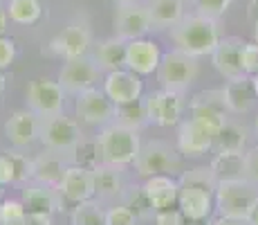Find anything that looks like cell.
<instances>
[{
  "label": "cell",
  "instance_id": "17",
  "mask_svg": "<svg viewBox=\"0 0 258 225\" xmlns=\"http://www.w3.org/2000/svg\"><path fill=\"white\" fill-rule=\"evenodd\" d=\"M103 93L117 104H131L137 102L144 93V81L133 70H112L106 74L103 81Z\"/></svg>",
  "mask_w": 258,
  "mask_h": 225
},
{
  "label": "cell",
  "instance_id": "18",
  "mask_svg": "<svg viewBox=\"0 0 258 225\" xmlns=\"http://www.w3.org/2000/svg\"><path fill=\"white\" fill-rule=\"evenodd\" d=\"M160 61H162V52L155 41H146V38L126 41V68L137 72L140 77L157 72Z\"/></svg>",
  "mask_w": 258,
  "mask_h": 225
},
{
  "label": "cell",
  "instance_id": "53",
  "mask_svg": "<svg viewBox=\"0 0 258 225\" xmlns=\"http://www.w3.org/2000/svg\"><path fill=\"white\" fill-rule=\"evenodd\" d=\"M110 3H115V5H121V3H135V0H110Z\"/></svg>",
  "mask_w": 258,
  "mask_h": 225
},
{
  "label": "cell",
  "instance_id": "7",
  "mask_svg": "<svg viewBox=\"0 0 258 225\" xmlns=\"http://www.w3.org/2000/svg\"><path fill=\"white\" fill-rule=\"evenodd\" d=\"M188 108H191V117L200 122L205 128H209L213 135L220 133V128L229 122L227 119L229 111L225 106L222 90H202V93L193 95Z\"/></svg>",
  "mask_w": 258,
  "mask_h": 225
},
{
  "label": "cell",
  "instance_id": "47",
  "mask_svg": "<svg viewBox=\"0 0 258 225\" xmlns=\"http://www.w3.org/2000/svg\"><path fill=\"white\" fill-rule=\"evenodd\" d=\"M213 225H249L247 221H240V218H227V216H220Z\"/></svg>",
  "mask_w": 258,
  "mask_h": 225
},
{
  "label": "cell",
  "instance_id": "26",
  "mask_svg": "<svg viewBox=\"0 0 258 225\" xmlns=\"http://www.w3.org/2000/svg\"><path fill=\"white\" fill-rule=\"evenodd\" d=\"M247 138H249V131H247L242 124L227 122L225 126L220 128V133L216 135V140H213V151H216V156L242 153L247 147Z\"/></svg>",
  "mask_w": 258,
  "mask_h": 225
},
{
  "label": "cell",
  "instance_id": "34",
  "mask_svg": "<svg viewBox=\"0 0 258 225\" xmlns=\"http://www.w3.org/2000/svg\"><path fill=\"white\" fill-rule=\"evenodd\" d=\"M121 196H123V201H126L123 205H128V207L137 214V218H148L153 214V207H151V203H148L142 187H131V192H121Z\"/></svg>",
  "mask_w": 258,
  "mask_h": 225
},
{
  "label": "cell",
  "instance_id": "39",
  "mask_svg": "<svg viewBox=\"0 0 258 225\" xmlns=\"http://www.w3.org/2000/svg\"><path fill=\"white\" fill-rule=\"evenodd\" d=\"M196 5L198 14H205V16H211V18H218L229 9L231 0H193Z\"/></svg>",
  "mask_w": 258,
  "mask_h": 225
},
{
  "label": "cell",
  "instance_id": "33",
  "mask_svg": "<svg viewBox=\"0 0 258 225\" xmlns=\"http://www.w3.org/2000/svg\"><path fill=\"white\" fill-rule=\"evenodd\" d=\"M70 162L79 164V167H88V169H94L97 164H101V149H99V142L97 140H92V142L81 140L79 147L74 149V153L70 156Z\"/></svg>",
  "mask_w": 258,
  "mask_h": 225
},
{
  "label": "cell",
  "instance_id": "45",
  "mask_svg": "<svg viewBox=\"0 0 258 225\" xmlns=\"http://www.w3.org/2000/svg\"><path fill=\"white\" fill-rule=\"evenodd\" d=\"M25 225H54L52 223V214L49 212H34L29 209L25 216Z\"/></svg>",
  "mask_w": 258,
  "mask_h": 225
},
{
  "label": "cell",
  "instance_id": "1",
  "mask_svg": "<svg viewBox=\"0 0 258 225\" xmlns=\"http://www.w3.org/2000/svg\"><path fill=\"white\" fill-rule=\"evenodd\" d=\"M168 32H171V41L175 43V48L191 54V57L213 54L216 45L220 43L216 18L205 16V14L182 16V21L177 25H173Z\"/></svg>",
  "mask_w": 258,
  "mask_h": 225
},
{
  "label": "cell",
  "instance_id": "54",
  "mask_svg": "<svg viewBox=\"0 0 258 225\" xmlns=\"http://www.w3.org/2000/svg\"><path fill=\"white\" fill-rule=\"evenodd\" d=\"M254 131H256V138H258V117H256V126H254Z\"/></svg>",
  "mask_w": 258,
  "mask_h": 225
},
{
  "label": "cell",
  "instance_id": "21",
  "mask_svg": "<svg viewBox=\"0 0 258 225\" xmlns=\"http://www.w3.org/2000/svg\"><path fill=\"white\" fill-rule=\"evenodd\" d=\"M41 117L34 111H16L5 122V135L14 147H27L38 138Z\"/></svg>",
  "mask_w": 258,
  "mask_h": 225
},
{
  "label": "cell",
  "instance_id": "14",
  "mask_svg": "<svg viewBox=\"0 0 258 225\" xmlns=\"http://www.w3.org/2000/svg\"><path fill=\"white\" fill-rule=\"evenodd\" d=\"M242 48L245 41L238 36L222 38L216 45L211 59H213V68L227 79V81H240V79L249 77V74L242 70Z\"/></svg>",
  "mask_w": 258,
  "mask_h": 225
},
{
  "label": "cell",
  "instance_id": "24",
  "mask_svg": "<svg viewBox=\"0 0 258 225\" xmlns=\"http://www.w3.org/2000/svg\"><path fill=\"white\" fill-rule=\"evenodd\" d=\"M222 97H225V106L229 113L242 115L251 111L256 102V90L251 86V79L245 77L240 81H227V86L222 88Z\"/></svg>",
  "mask_w": 258,
  "mask_h": 225
},
{
  "label": "cell",
  "instance_id": "12",
  "mask_svg": "<svg viewBox=\"0 0 258 225\" xmlns=\"http://www.w3.org/2000/svg\"><path fill=\"white\" fill-rule=\"evenodd\" d=\"M177 207L186 218L193 221H207L216 209V192L202 185L180 183V194H177Z\"/></svg>",
  "mask_w": 258,
  "mask_h": 225
},
{
  "label": "cell",
  "instance_id": "10",
  "mask_svg": "<svg viewBox=\"0 0 258 225\" xmlns=\"http://www.w3.org/2000/svg\"><path fill=\"white\" fill-rule=\"evenodd\" d=\"M115 36L121 41H133V38H142L144 34H148L153 29L151 14L148 7H144L135 0V3H121L115 9Z\"/></svg>",
  "mask_w": 258,
  "mask_h": 225
},
{
  "label": "cell",
  "instance_id": "36",
  "mask_svg": "<svg viewBox=\"0 0 258 225\" xmlns=\"http://www.w3.org/2000/svg\"><path fill=\"white\" fill-rule=\"evenodd\" d=\"M180 183H193V185H202V187H209L216 192L218 189V178L213 173L211 167H196V169H188V171L182 173Z\"/></svg>",
  "mask_w": 258,
  "mask_h": 225
},
{
  "label": "cell",
  "instance_id": "9",
  "mask_svg": "<svg viewBox=\"0 0 258 225\" xmlns=\"http://www.w3.org/2000/svg\"><path fill=\"white\" fill-rule=\"evenodd\" d=\"M101 77V68H99L97 59L90 57H74L66 59L61 72H58V83L63 86L66 93H83V90L92 88Z\"/></svg>",
  "mask_w": 258,
  "mask_h": 225
},
{
  "label": "cell",
  "instance_id": "55",
  "mask_svg": "<svg viewBox=\"0 0 258 225\" xmlns=\"http://www.w3.org/2000/svg\"><path fill=\"white\" fill-rule=\"evenodd\" d=\"M3 192H5V189H3V185H0V198H3Z\"/></svg>",
  "mask_w": 258,
  "mask_h": 225
},
{
  "label": "cell",
  "instance_id": "11",
  "mask_svg": "<svg viewBox=\"0 0 258 225\" xmlns=\"http://www.w3.org/2000/svg\"><path fill=\"white\" fill-rule=\"evenodd\" d=\"M144 104H146L148 124H155V126H173V124H177L182 117V108H184L182 95L166 88L151 93L144 99Z\"/></svg>",
  "mask_w": 258,
  "mask_h": 225
},
{
  "label": "cell",
  "instance_id": "29",
  "mask_svg": "<svg viewBox=\"0 0 258 225\" xmlns=\"http://www.w3.org/2000/svg\"><path fill=\"white\" fill-rule=\"evenodd\" d=\"M216 173L218 183L220 180H236L247 178L245 176V153H225V156H216V160L209 164Z\"/></svg>",
  "mask_w": 258,
  "mask_h": 225
},
{
  "label": "cell",
  "instance_id": "5",
  "mask_svg": "<svg viewBox=\"0 0 258 225\" xmlns=\"http://www.w3.org/2000/svg\"><path fill=\"white\" fill-rule=\"evenodd\" d=\"M135 169L140 176H157V173H182V153L173 149L168 142L162 140H151V142L142 144L140 153L135 158Z\"/></svg>",
  "mask_w": 258,
  "mask_h": 225
},
{
  "label": "cell",
  "instance_id": "48",
  "mask_svg": "<svg viewBox=\"0 0 258 225\" xmlns=\"http://www.w3.org/2000/svg\"><path fill=\"white\" fill-rule=\"evenodd\" d=\"M247 223H249V225H258V198L254 201V205H251L249 216H247Z\"/></svg>",
  "mask_w": 258,
  "mask_h": 225
},
{
  "label": "cell",
  "instance_id": "16",
  "mask_svg": "<svg viewBox=\"0 0 258 225\" xmlns=\"http://www.w3.org/2000/svg\"><path fill=\"white\" fill-rule=\"evenodd\" d=\"M58 192L63 194L68 203H83L90 201L97 194V185H94V169L88 167H79V164H70L63 176L61 185H58Z\"/></svg>",
  "mask_w": 258,
  "mask_h": 225
},
{
  "label": "cell",
  "instance_id": "4",
  "mask_svg": "<svg viewBox=\"0 0 258 225\" xmlns=\"http://www.w3.org/2000/svg\"><path fill=\"white\" fill-rule=\"evenodd\" d=\"M196 77H198V57H191V54L182 52L177 48L162 54L160 68H157V81L162 83V88L184 95L193 86Z\"/></svg>",
  "mask_w": 258,
  "mask_h": 225
},
{
  "label": "cell",
  "instance_id": "13",
  "mask_svg": "<svg viewBox=\"0 0 258 225\" xmlns=\"http://www.w3.org/2000/svg\"><path fill=\"white\" fill-rule=\"evenodd\" d=\"M77 117H81V122L92 124V126H99V124H108L112 117H115L117 104L108 97L106 93L97 88H88L83 93H79L77 97Z\"/></svg>",
  "mask_w": 258,
  "mask_h": 225
},
{
  "label": "cell",
  "instance_id": "2",
  "mask_svg": "<svg viewBox=\"0 0 258 225\" xmlns=\"http://www.w3.org/2000/svg\"><path fill=\"white\" fill-rule=\"evenodd\" d=\"M99 149H101V162L112 164V167H128L135 162L137 153L142 149L140 131L123 124H110L97 135Z\"/></svg>",
  "mask_w": 258,
  "mask_h": 225
},
{
  "label": "cell",
  "instance_id": "43",
  "mask_svg": "<svg viewBox=\"0 0 258 225\" xmlns=\"http://www.w3.org/2000/svg\"><path fill=\"white\" fill-rule=\"evenodd\" d=\"M16 183V171H14V162L12 158L5 153V156H0V185H12Z\"/></svg>",
  "mask_w": 258,
  "mask_h": 225
},
{
  "label": "cell",
  "instance_id": "52",
  "mask_svg": "<svg viewBox=\"0 0 258 225\" xmlns=\"http://www.w3.org/2000/svg\"><path fill=\"white\" fill-rule=\"evenodd\" d=\"M3 90H5V77L0 74V95H3Z\"/></svg>",
  "mask_w": 258,
  "mask_h": 225
},
{
  "label": "cell",
  "instance_id": "25",
  "mask_svg": "<svg viewBox=\"0 0 258 225\" xmlns=\"http://www.w3.org/2000/svg\"><path fill=\"white\" fill-rule=\"evenodd\" d=\"M153 29H171L184 16V0H148Z\"/></svg>",
  "mask_w": 258,
  "mask_h": 225
},
{
  "label": "cell",
  "instance_id": "49",
  "mask_svg": "<svg viewBox=\"0 0 258 225\" xmlns=\"http://www.w3.org/2000/svg\"><path fill=\"white\" fill-rule=\"evenodd\" d=\"M7 18H9V14H7V9L0 5V36L5 34V29H7Z\"/></svg>",
  "mask_w": 258,
  "mask_h": 225
},
{
  "label": "cell",
  "instance_id": "42",
  "mask_svg": "<svg viewBox=\"0 0 258 225\" xmlns=\"http://www.w3.org/2000/svg\"><path fill=\"white\" fill-rule=\"evenodd\" d=\"M16 59V45L12 38L0 36V70H7Z\"/></svg>",
  "mask_w": 258,
  "mask_h": 225
},
{
  "label": "cell",
  "instance_id": "3",
  "mask_svg": "<svg viewBox=\"0 0 258 225\" xmlns=\"http://www.w3.org/2000/svg\"><path fill=\"white\" fill-rule=\"evenodd\" d=\"M256 198H258L256 183H251L249 178L220 180L216 189V209L220 216L247 221L249 209Z\"/></svg>",
  "mask_w": 258,
  "mask_h": 225
},
{
  "label": "cell",
  "instance_id": "46",
  "mask_svg": "<svg viewBox=\"0 0 258 225\" xmlns=\"http://www.w3.org/2000/svg\"><path fill=\"white\" fill-rule=\"evenodd\" d=\"M247 18H249V23L258 25V0H249V5H247Z\"/></svg>",
  "mask_w": 258,
  "mask_h": 225
},
{
  "label": "cell",
  "instance_id": "20",
  "mask_svg": "<svg viewBox=\"0 0 258 225\" xmlns=\"http://www.w3.org/2000/svg\"><path fill=\"white\" fill-rule=\"evenodd\" d=\"M144 194H146L148 203H151L153 212L168 209L177 205V194H180V183L173 176L166 173H157V176H148L146 183L142 185Z\"/></svg>",
  "mask_w": 258,
  "mask_h": 225
},
{
  "label": "cell",
  "instance_id": "50",
  "mask_svg": "<svg viewBox=\"0 0 258 225\" xmlns=\"http://www.w3.org/2000/svg\"><path fill=\"white\" fill-rule=\"evenodd\" d=\"M184 225H213V223H209V218H207V221H193V218H186Z\"/></svg>",
  "mask_w": 258,
  "mask_h": 225
},
{
  "label": "cell",
  "instance_id": "40",
  "mask_svg": "<svg viewBox=\"0 0 258 225\" xmlns=\"http://www.w3.org/2000/svg\"><path fill=\"white\" fill-rule=\"evenodd\" d=\"M242 70L247 74H258V43H245L242 48Z\"/></svg>",
  "mask_w": 258,
  "mask_h": 225
},
{
  "label": "cell",
  "instance_id": "27",
  "mask_svg": "<svg viewBox=\"0 0 258 225\" xmlns=\"http://www.w3.org/2000/svg\"><path fill=\"white\" fill-rule=\"evenodd\" d=\"M94 59H97L101 70H108V72L121 70V66H126V41H121L119 36L106 38V41L99 43Z\"/></svg>",
  "mask_w": 258,
  "mask_h": 225
},
{
  "label": "cell",
  "instance_id": "41",
  "mask_svg": "<svg viewBox=\"0 0 258 225\" xmlns=\"http://www.w3.org/2000/svg\"><path fill=\"white\" fill-rule=\"evenodd\" d=\"M186 223V216L180 212V209H160L155 212V225H184Z\"/></svg>",
  "mask_w": 258,
  "mask_h": 225
},
{
  "label": "cell",
  "instance_id": "23",
  "mask_svg": "<svg viewBox=\"0 0 258 225\" xmlns=\"http://www.w3.org/2000/svg\"><path fill=\"white\" fill-rule=\"evenodd\" d=\"M66 160L68 158H63L61 153H54V151H49V149H45L43 153H38V156L34 158V180L52 185V187H58L68 171Z\"/></svg>",
  "mask_w": 258,
  "mask_h": 225
},
{
  "label": "cell",
  "instance_id": "56",
  "mask_svg": "<svg viewBox=\"0 0 258 225\" xmlns=\"http://www.w3.org/2000/svg\"><path fill=\"white\" fill-rule=\"evenodd\" d=\"M256 43H258V25H256Z\"/></svg>",
  "mask_w": 258,
  "mask_h": 225
},
{
  "label": "cell",
  "instance_id": "38",
  "mask_svg": "<svg viewBox=\"0 0 258 225\" xmlns=\"http://www.w3.org/2000/svg\"><path fill=\"white\" fill-rule=\"evenodd\" d=\"M7 156L12 158V162H14L16 180L25 183V180L34 178V160H29L27 156H23V153H18V151H7Z\"/></svg>",
  "mask_w": 258,
  "mask_h": 225
},
{
  "label": "cell",
  "instance_id": "15",
  "mask_svg": "<svg viewBox=\"0 0 258 225\" xmlns=\"http://www.w3.org/2000/svg\"><path fill=\"white\" fill-rule=\"evenodd\" d=\"M213 140H216V135L209 128H205L200 122L188 117L177 128V151L184 158L205 156L207 151L213 149Z\"/></svg>",
  "mask_w": 258,
  "mask_h": 225
},
{
  "label": "cell",
  "instance_id": "6",
  "mask_svg": "<svg viewBox=\"0 0 258 225\" xmlns=\"http://www.w3.org/2000/svg\"><path fill=\"white\" fill-rule=\"evenodd\" d=\"M38 140L45 144V149L54 153H61L63 158L70 160L74 149L81 142V128L74 119L66 115H54V117H43L38 126Z\"/></svg>",
  "mask_w": 258,
  "mask_h": 225
},
{
  "label": "cell",
  "instance_id": "35",
  "mask_svg": "<svg viewBox=\"0 0 258 225\" xmlns=\"http://www.w3.org/2000/svg\"><path fill=\"white\" fill-rule=\"evenodd\" d=\"M27 207L23 201H3L0 203V225H25Z\"/></svg>",
  "mask_w": 258,
  "mask_h": 225
},
{
  "label": "cell",
  "instance_id": "19",
  "mask_svg": "<svg viewBox=\"0 0 258 225\" xmlns=\"http://www.w3.org/2000/svg\"><path fill=\"white\" fill-rule=\"evenodd\" d=\"M90 29H88L86 23L77 21L70 23L56 38L52 41V50L56 54H61L63 59H74V57H83L90 48Z\"/></svg>",
  "mask_w": 258,
  "mask_h": 225
},
{
  "label": "cell",
  "instance_id": "28",
  "mask_svg": "<svg viewBox=\"0 0 258 225\" xmlns=\"http://www.w3.org/2000/svg\"><path fill=\"white\" fill-rule=\"evenodd\" d=\"M94 185H97V194L101 198H115L121 196V173L119 167L112 164H97L94 167Z\"/></svg>",
  "mask_w": 258,
  "mask_h": 225
},
{
  "label": "cell",
  "instance_id": "37",
  "mask_svg": "<svg viewBox=\"0 0 258 225\" xmlns=\"http://www.w3.org/2000/svg\"><path fill=\"white\" fill-rule=\"evenodd\" d=\"M140 218L128 205H115L106 212V225H137Z\"/></svg>",
  "mask_w": 258,
  "mask_h": 225
},
{
  "label": "cell",
  "instance_id": "32",
  "mask_svg": "<svg viewBox=\"0 0 258 225\" xmlns=\"http://www.w3.org/2000/svg\"><path fill=\"white\" fill-rule=\"evenodd\" d=\"M72 225H106V212L92 198L77 203L72 212Z\"/></svg>",
  "mask_w": 258,
  "mask_h": 225
},
{
  "label": "cell",
  "instance_id": "44",
  "mask_svg": "<svg viewBox=\"0 0 258 225\" xmlns=\"http://www.w3.org/2000/svg\"><path fill=\"white\" fill-rule=\"evenodd\" d=\"M245 176L258 185V147L245 153Z\"/></svg>",
  "mask_w": 258,
  "mask_h": 225
},
{
  "label": "cell",
  "instance_id": "8",
  "mask_svg": "<svg viewBox=\"0 0 258 225\" xmlns=\"http://www.w3.org/2000/svg\"><path fill=\"white\" fill-rule=\"evenodd\" d=\"M27 104L29 111H34L38 117H54L63 113L66 104V90L58 81L49 79H36L27 86Z\"/></svg>",
  "mask_w": 258,
  "mask_h": 225
},
{
  "label": "cell",
  "instance_id": "30",
  "mask_svg": "<svg viewBox=\"0 0 258 225\" xmlns=\"http://www.w3.org/2000/svg\"><path fill=\"white\" fill-rule=\"evenodd\" d=\"M115 117L119 124L123 126H131L135 131H142L144 126L148 124V113H146V104L144 102H131V104H119L117 111H115Z\"/></svg>",
  "mask_w": 258,
  "mask_h": 225
},
{
  "label": "cell",
  "instance_id": "22",
  "mask_svg": "<svg viewBox=\"0 0 258 225\" xmlns=\"http://www.w3.org/2000/svg\"><path fill=\"white\" fill-rule=\"evenodd\" d=\"M23 203L27 209H34V212H61L63 209V194L58 192V187H52V185L45 183H32L25 185L23 189Z\"/></svg>",
  "mask_w": 258,
  "mask_h": 225
},
{
  "label": "cell",
  "instance_id": "31",
  "mask_svg": "<svg viewBox=\"0 0 258 225\" xmlns=\"http://www.w3.org/2000/svg\"><path fill=\"white\" fill-rule=\"evenodd\" d=\"M41 3L38 0H9L7 14L18 25H34L41 18Z\"/></svg>",
  "mask_w": 258,
  "mask_h": 225
},
{
  "label": "cell",
  "instance_id": "51",
  "mask_svg": "<svg viewBox=\"0 0 258 225\" xmlns=\"http://www.w3.org/2000/svg\"><path fill=\"white\" fill-rule=\"evenodd\" d=\"M251 86H254V90H256V97H258V74H251Z\"/></svg>",
  "mask_w": 258,
  "mask_h": 225
}]
</instances>
